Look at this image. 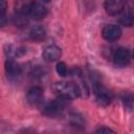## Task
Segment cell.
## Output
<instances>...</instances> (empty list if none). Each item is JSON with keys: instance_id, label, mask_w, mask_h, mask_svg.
I'll return each mask as SVG.
<instances>
[{"instance_id": "cell-9", "label": "cell", "mask_w": 134, "mask_h": 134, "mask_svg": "<svg viewBox=\"0 0 134 134\" xmlns=\"http://www.w3.org/2000/svg\"><path fill=\"white\" fill-rule=\"evenodd\" d=\"M62 54L61 48L57 45H49L44 48L43 50V59L46 62H54L58 59H60Z\"/></svg>"}, {"instance_id": "cell-11", "label": "cell", "mask_w": 134, "mask_h": 134, "mask_svg": "<svg viewBox=\"0 0 134 134\" xmlns=\"http://www.w3.org/2000/svg\"><path fill=\"white\" fill-rule=\"evenodd\" d=\"M29 15L32 17L35 20H41L46 17L47 15V8L41 4V3H35L29 12Z\"/></svg>"}, {"instance_id": "cell-7", "label": "cell", "mask_w": 134, "mask_h": 134, "mask_svg": "<svg viewBox=\"0 0 134 134\" xmlns=\"http://www.w3.org/2000/svg\"><path fill=\"white\" fill-rule=\"evenodd\" d=\"M5 73L7 79L10 81H16L21 75V68L15 61L9 59L5 62Z\"/></svg>"}, {"instance_id": "cell-17", "label": "cell", "mask_w": 134, "mask_h": 134, "mask_svg": "<svg viewBox=\"0 0 134 134\" xmlns=\"http://www.w3.org/2000/svg\"><path fill=\"white\" fill-rule=\"evenodd\" d=\"M96 132H98V133H103V132H114L113 130H111V129H109V128H99L98 130H96Z\"/></svg>"}, {"instance_id": "cell-10", "label": "cell", "mask_w": 134, "mask_h": 134, "mask_svg": "<svg viewBox=\"0 0 134 134\" xmlns=\"http://www.w3.org/2000/svg\"><path fill=\"white\" fill-rule=\"evenodd\" d=\"M34 4H35L34 0H16L15 10L19 15H27L29 14Z\"/></svg>"}, {"instance_id": "cell-6", "label": "cell", "mask_w": 134, "mask_h": 134, "mask_svg": "<svg viewBox=\"0 0 134 134\" xmlns=\"http://www.w3.org/2000/svg\"><path fill=\"white\" fill-rule=\"evenodd\" d=\"M104 7L107 14L109 15H118L125 8L124 0H106L104 3Z\"/></svg>"}, {"instance_id": "cell-3", "label": "cell", "mask_w": 134, "mask_h": 134, "mask_svg": "<svg viewBox=\"0 0 134 134\" xmlns=\"http://www.w3.org/2000/svg\"><path fill=\"white\" fill-rule=\"evenodd\" d=\"M94 94H95V99L100 106H107L111 103L113 95L112 93L103 85L100 84H95L94 85Z\"/></svg>"}, {"instance_id": "cell-14", "label": "cell", "mask_w": 134, "mask_h": 134, "mask_svg": "<svg viewBox=\"0 0 134 134\" xmlns=\"http://www.w3.org/2000/svg\"><path fill=\"white\" fill-rule=\"evenodd\" d=\"M57 72L59 75L61 76H67L69 74V71H68V68L66 66V64L64 62H59L57 64Z\"/></svg>"}, {"instance_id": "cell-2", "label": "cell", "mask_w": 134, "mask_h": 134, "mask_svg": "<svg viewBox=\"0 0 134 134\" xmlns=\"http://www.w3.org/2000/svg\"><path fill=\"white\" fill-rule=\"evenodd\" d=\"M67 100L68 99H66V98L58 96L57 99L44 103L42 105V107H41V111H42V113L44 115H47V116H50V117L58 116L63 112Z\"/></svg>"}, {"instance_id": "cell-15", "label": "cell", "mask_w": 134, "mask_h": 134, "mask_svg": "<svg viewBox=\"0 0 134 134\" xmlns=\"http://www.w3.org/2000/svg\"><path fill=\"white\" fill-rule=\"evenodd\" d=\"M132 94L130 92H125L124 95H122V102L125 104V106L129 109L132 108Z\"/></svg>"}, {"instance_id": "cell-12", "label": "cell", "mask_w": 134, "mask_h": 134, "mask_svg": "<svg viewBox=\"0 0 134 134\" xmlns=\"http://www.w3.org/2000/svg\"><path fill=\"white\" fill-rule=\"evenodd\" d=\"M46 37V30L43 26L41 25H38V26H35L31 28L30 30V38L36 41V42H41L45 39Z\"/></svg>"}, {"instance_id": "cell-13", "label": "cell", "mask_w": 134, "mask_h": 134, "mask_svg": "<svg viewBox=\"0 0 134 134\" xmlns=\"http://www.w3.org/2000/svg\"><path fill=\"white\" fill-rule=\"evenodd\" d=\"M120 23L125 26H132V24H133V13H132L131 8H129L120 17Z\"/></svg>"}, {"instance_id": "cell-18", "label": "cell", "mask_w": 134, "mask_h": 134, "mask_svg": "<svg viewBox=\"0 0 134 134\" xmlns=\"http://www.w3.org/2000/svg\"><path fill=\"white\" fill-rule=\"evenodd\" d=\"M42 1H43V2H49L50 0H42Z\"/></svg>"}, {"instance_id": "cell-16", "label": "cell", "mask_w": 134, "mask_h": 134, "mask_svg": "<svg viewBox=\"0 0 134 134\" xmlns=\"http://www.w3.org/2000/svg\"><path fill=\"white\" fill-rule=\"evenodd\" d=\"M7 8V3L5 0H0V18L4 17Z\"/></svg>"}, {"instance_id": "cell-4", "label": "cell", "mask_w": 134, "mask_h": 134, "mask_svg": "<svg viewBox=\"0 0 134 134\" xmlns=\"http://www.w3.org/2000/svg\"><path fill=\"white\" fill-rule=\"evenodd\" d=\"M102 35L107 41H116L121 36V28L116 24H108L103 28Z\"/></svg>"}, {"instance_id": "cell-8", "label": "cell", "mask_w": 134, "mask_h": 134, "mask_svg": "<svg viewBox=\"0 0 134 134\" xmlns=\"http://www.w3.org/2000/svg\"><path fill=\"white\" fill-rule=\"evenodd\" d=\"M26 99L30 105L41 104L42 99H43V89L39 86L31 87L26 94Z\"/></svg>"}, {"instance_id": "cell-1", "label": "cell", "mask_w": 134, "mask_h": 134, "mask_svg": "<svg viewBox=\"0 0 134 134\" xmlns=\"http://www.w3.org/2000/svg\"><path fill=\"white\" fill-rule=\"evenodd\" d=\"M52 92L59 97H63L66 99L76 98L81 94L80 87L71 82H59L51 86Z\"/></svg>"}, {"instance_id": "cell-5", "label": "cell", "mask_w": 134, "mask_h": 134, "mask_svg": "<svg viewBox=\"0 0 134 134\" xmlns=\"http://www.w3.org/2000/svg\"><path fill=\"white\" fill-rule=\"evenodd\" d=\"M131 60V53L127 48H118L115 50L113 54V61L115 65L124 67L127 66L130 63Z\"/></svg>"}]
</instances>
